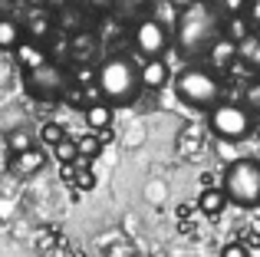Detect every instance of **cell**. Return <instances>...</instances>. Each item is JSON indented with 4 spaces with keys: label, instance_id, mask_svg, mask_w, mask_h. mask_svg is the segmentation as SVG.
Masks as SVG:
<instances>
[{
    "label": "cell",
    "instance_id": "cell-30",
    "mask_svg": "<svg viewBox=\"0 0 260 257\" xmlns=\"http://www.w3.org/2000/svg\"><path fill=\"white\" fill-rule=\"evenodd\" d=\"M168 4H172V7H175V10H178V13H181V10H188V7H191V4H194V0H168Z\"/></svg>",
    "mask_w": 260,
    "mask_h": 257
},
{
    "label": "cell",
    "instance_id": "cell-17",
    "mask_svg": "<svg viewBox=\"0 0 260 257\" xmlns=\"http://www.w3.org/2000/svg\"><path fill=\"white\" fill-rule=\"evenodd\" d=\"M92 185H95V175H92V168H89V162L86 158H76V162H73V188L89 191Z\"/></svg>",
    "mask_w": 260,
    "mask_h": 257
},
{
    "label": "cell",
    "instance_id": "cell-7",
    "mask_svg": "<svg viewBox=\"0 0 260 257\" xmlns=\"http://www.w3.org/2000/svg\"><path fill=\"white\" fill-rule=\"evenodd\" d=\"M132 40H135V50H139L145 59H161V56H165V50H168V43H172V40H168V30L155 17L142 20V23L135 26Z\"/></svg>",
    "mask_w": 260,
    "mask_h": 257
},
{
    "label": "cell",
    "instance_id": "cell-27",
    "mask_svg": "<svg viewBox=\"0 0 260 257\" xmlns=\"http://www.w3.org/2000/svg\"><path fill=\"white\" fill-rule=\"evenodd\" d=\"M241 244L247 247V254H250V251H257V254H260V234H257V231H250V234H247V241H241Z\"/></svg>",
    "mask_w": 260,
    "mask_h": 257
},
{
    "label": "cell",
    "instance_id": "cell-3",
    "mask_svg": "<svg viewBox=\"0 0 260 257\" xmlns=\"http://www.w3.org/2000/svg\"><path fill=\"white\" fill-rule=\"evenodd\" d=\"M228 201L241 208H257L260 205V162L254 158H237L224 168V181H221Z\"/></svg>",
    "mask_w": 260,
    "mask_h": 257
},
{
    "label": "cell",
    "instance_id": "cell-13",
    "mask_svg": "<svg viewBox=\"0 0 260 257\" xmlns=\"http://www.w3.org/2000/svg\"><path fill=\"white\" fill-rule=\"evenodd\" d=\"M43 162H46V155H43V148H26V152H17L10 158V168L17 175H33V172H40L43 168Z\"/></svg>",
    "mask_w": 260,
    "mask_h": 257
},
{
    "label": "cell",
    "instance_id": "cell-29",
    "mask_svg": "<svg viewBox=\"0 0 260 257\" xmlns=\"http://www.w3.org/2000/svg\"><path fill=\"white\" fill-rule=\"evenodd\" d=\"M250 10H247V17H250V23H260V0L257 4H247Z\"/></svg>",
    "mask_w": 260,
    "mask_h": 257
},
{
    "label": "cell",
    "instance_id": "cell-20",
    "mask_svg": "<svg viewBox=\"0 0 260 257\" xmlns=\"http://www.w3.org/2000/svg\"><path fill=\"white\" fill-rule=\"evenodd\" d=\"M214 152H217V158H221L224 165H231V162L244 158L241 148H237V142H231V139H217V142H214Z\"/></svg>",
    "mask_w": 260,
    "mask_h": 257
},
{
    "label": "cell",
    "instance_id": "cell-12",
    "mask_svg": "<svg viewBox=\"0 0 260 257\" xmlns=\"http://www.w3.org/2000/svg\"><path fill=\"white\" fill-rule=\"evenodd\" d=\"M208 59L217 66V70H224V66L237 63V43L231 37H217L214 43L208 46Z\"/></svg>",
    "mask_w": 260,
    "mask_h": 257
},
{
    "label": "cell",
    "instance_id": "cell-11",
    "mask_svg": "<svg viewBox=\"0 0 260 257\" xmlns=\"http://www.w3.org/2000/svg\"><path fill=\"white\" fill-rule=\"evenodd\" d=\"M83 116H86L89 132H99V128L112 125V106H109L106 99H95V103H86L83 106Z\"/></svg>",
    "mask_w": 260,
    "mask_h": 257
},
{
    "label": "cell",
    "instance_id": "cell-22",
    "mask_svg": "<svg viewBox=\"0 0 260 257\" xmlns=\"http://www.w3.org/2000/svg\"><path fill=\"white\" fill-rule=\"evenodd\" d=\"M228 37L234 40V43H241V40H247L250 37V20L244 17H231V23H228Z\"/></svg>",
    "mask_w": 260,
    "mask_h": 257
},
{
    "label": "cell",
    "instance_id": "cell-33",
    "mask_svg": "<svg viewBox=\"0 0 260 257\" xmlns=\"http://www.w3.org/2000/svg\"><path fill=\"white\" fill-rule=\"evenodd\" d=\"M254 132H257V139H260V119H257V125H254Z\"/></svg>",
    "mask_w": 260,
    "mask_h": 257
},
{
    "label": "cell",
    "instance_id": "cell-23",
    "mask_svg": "<svg viewBox=\"0 0 260 257\" xmlns=\"http://www.w3.org/2000/svg\"><path fill=\"white\" fill-rule=\"evenodd\" d=\"M155 20H158V23H161V26H165V30H168V23H172V26L178 23V10H175V7H172V4H168V0H165V4L158 7V17H155Z\"/></svg>",
    "mask_w": 260,
    "mask_h": 257
},
{
    "label": "cell",
    "instance_id": "cell-8",
    "mask_svg": "<svg viewBox=\"0 0 260 257\" xmlns=\"http://www.w3.org/2000/svg\"><path fill=\"white\" fill-rule=\"evenodd\" d=\"M168 79H172V70H168L165 59H145L139 66L142 89H161V86H168Z\"/></svg>",
    "mask_w": 260,
    "mask_h": 257
},
{
    "label": "cell",
    "instance_id": "cell-10",
    "mask_svg": "<svg viewBox=\"0 0 260 257\" xmlns=\"http://www.w3.org/2000/svg\"><path fill=\"white\" fill-rule=\"evenodd\" d=\"M13 53H17V63L23 66V73H30V70H37V66L50 63V59H46V53H43V46H40L37 40H26V37L13 46Z\"/></svg>",
    "mask_w": 260,
    "mask_h": 257
},
{
    "label": "cell",
    "instance_id": "cell-25",
    "mask_svg": "<svg viewBox=\"0 0 260 257\" xmlns=\"http://www.w3.org/2000/svg\"><path fill=\"white\" fill-rule=\"evenodd\" d=\"M26 148H33L30 135H26V132H13V135H10V152L17 155V152H26Z\"/></svg>",
    "mask_w": 260,
    "mask_h": 257
},
{
    "label": "cell",
    "instance_id": "cell-14",
    "mask_svg": "<svg viewBox=\"0 0 260 257\" xmlns=\"http://www.w3.org/2000/svg\"><path fill=\"white\" fill-rule=\"evenodd\" d=\"M224 208H228V195H224V188H201V195H198V211L208 214V218H217Z\"/></svg>",
    "mask_w": 260,
    "mask_h": 257
},
{
    "label": "cell",
    "instance_id": "cell-34",
    "mask_svg": "<svg viewBox=\"0 0 260 257\" xmlns=\"http://www.w3.org/2000/svg\"><path fill=\"white\" fill-rule=\"evenodd\" d=\"M26 4H43V0H26Z\"/></svg>",
    "mask_w": 260,
    "mask_h": 257
},
{
    "label": "cell",
    "instance_id": "cell-24",
    "mask_svg": "<svg viewBox=\"0 0 260 257\" xmlns=\"http://www.w3.org/2000/svg\"><path fill=\"white\" fill-rule=\"evenodd\" d=\"M247 4L250 0H221V10L228 17H241V13H247Z\"/></svg>",
    "mask_w": 260,
    "mask_h": 257
},
{
    "label": "cell",
    "instance_id": "cell-18",
    "mask_svg": "<svg viewBox=\"0 0 260 257\" xmlns=\"http://www.w3.org/2000/svg\"><path fill=\"white\" fill-rule=\"evenodd\" d=\"M53 158H56L59 165H73V162L79 158V152H76V139H70V135H66L63 142H56V145H53Z\"/></svg>",
    "mask_w": 260,
    "mask_h": 257
},
{
    "label": "cell",
    "instance_id": "cell-9",
    "mask_svg": "<svg viewBox=\"0 0 260 257\" xmlns=\"http://www.w3.org/2000/svg\"><path fill=\"white\" fill-rule=\"evenodd\" d=\"M201 148H204V128L198 122H188L178 132V155L181 158H198Z\"/></svg>",
    "mask_w": 260,
    "mask_h": 257
},
{
    "label": "cell",
    "instance_id": "cell-19",
    "mask_svg": "<svg viewBox=\"0 0 260 257\" xmlns=\"http://www.w3.org/2000/svg\"><path fill=\"white\" fill-rule=\"evenodd\" d=\"M76 152H79V158L92 162L95 155L102 152V142L95 139V132H89V135H79V139H76Z\"/></svg>",
    "mask_w": 260,
    "mask_h": 257
},
{
    "label": "cell",
    "instance_id": "cell-5",
    "mask_svg": "<svg viewBox=\"0 0 260 257\" xmlns=\"http://www.w3.org/2000/svg\"><path fill=\"white\" fill-rule=\"evenodd\" d=\"M208 128L214 132V139H247L254 132V119L244 106L237 103H217L214 109H208Z\"/></svg>",
    "mask_w": 260,
    "mask_h": 257
},
{
    "label": "cell",
    "instance_id": "cell-2",
    "mask_svg": "<svg viewBox=\"0 0 260 257\" xmlns=\"http://www.w3.org/2000/svg\"><path fill=\"white\" fill-rule=\"evenodd\" d=\"M175 30H178V46L184 53H208V46L221 37V20L208 4L194 0L188 10L178 13Z\"/></svg>",
    "mask_w": 260,
    "mask_h": 257
},
{
    "label": "cell",
    "instance_id": "cell-6",
    "mask_svg": "<svg viewBox=\"0 0 260 257\" xmlns=\"http://www.w3.org/2000/svg\"><path fill=\"white\" fill-rule=\"evenodd\" d=\"M23 86L33 99H59L70 89V76H66L63 66L43 63V66H37V70L23 73Z\"/></svg>",
    "mask_w": 260,
    "mask_h": 257
},
{
    "label": "cell",
    "instance_id": "cell-16",
    "mask_svg": "<svg viewBox=\"0 0 260 257\" xmlns=\"http://www.w3.org/2000/svg\"><path fill=\"white\" fill-rule=\"evenodd\" d=\"M237 59H241V63H250L254 70H260V40L254 37V33L237 43Z\"/></svg>",
    "mask_w": 260,
    "mask_h": 257
},
{
    "label": "cell",
    "instance_id": "cell-31",
    "mask_svg": "<svg viewBox=\"0 0 260 257\" xmlns=\"http://www.w3.org/2000/svg\"><path fill=\"white\" fill-rule=\"evenodd\" d=\"M89 4H92V7H99V10H109V7H112L115 0H89Z\"/></svg>",
    "mask_w": 260,
    "mask_h": 257
},
{
    "label": "cell",
    "instance_id": "cell-1",
    "mask_svg": "<svg viewBox=\"0 0 260 257\" xmlns=\"http://www.w3.org/2000/svg\"><path fill=\"white\" fill-rule=\"evenodd\" d=\"M95 89L109 106H128L139 99L142 83H139V66L128 56H109L95 70Z\"/></svg>",
    "mask_w": 260,
    "mask_h": 257
},
{
    "label": "cell",
    "instance_id": "cell-15",
    "mask_svg": "<svg viewBox=\"0 0 260 257\" xmlns=\"http://www.w3.org/2000/svg\"><path fill=\"white\" fill-rule=\"evenodd\" d=\"M20 40H23V26L4 13V17H0V50H13Z\"/></svg>",
    "mask_w": 260,
    "mask_h": 257
},
{
    "label": "cell",
    "instance_id": "cell-21",
    "mask_svg": "<svg viewBox=\"0 0 260 257\" xmlns=\"http://www.w3.org/2000/svg\"><path fill=\"white\" fill-rule=\"evenodd\" d=\"M66 139V128L59 125V122H43L40 125V142H43V145H56V142H63Z\"/></svg>",
    "mask_w": 260,
    "mask_h": 257
},
{
    "label": "cell",
    "instance_id": "cell-32",
    "mask_svg": "<svg viewBox=\"0 0 260 257\" xmlns=\"http://www.w3.org/2000/svg\"><path fill=\"white\" fill-rule=\"evenodd\" d=\"M4 13H7V0H0V17H4Z\"/></svg>",
    "mask_w": 260,
    "mask_h": 257
},
{
    "label": "cell",
    "instance_id": "cell-4",
    "mask_svg": "<svg viewBox=\"0 0 260 257\" xmlns=\"http://www.w3.org/2000/svg\"><path fill=\"white\" fill-rule=\"evenodd\" d=\"M175 92L191 109H214L217 99H221V83H217V76L211 70L191 66V70H184L175 79Z\"/></svg>",
    "mask_w": 260,
    "mask_h": 257
},
{
    "label": "cell",
    "instance_id": "cell-28",
    "mask_svg": "<svg viewBox=\"0 0 260 257\" xmlns=\"http://www.w3.org/2000/svg\"><path fill=\"white\" fill-rule=\"evenodd\" d=\"M37 247L40 251H50L53 247V234H37Z\"/></svg>",
    "mask_w": 260,
    "mask_h": 257
},
{
    "label": "cell",
    "instance_id": "cell-26",
    "mask_svg": "<svg viewBox=\"0 0 260 257\" xmlns=\"http://www.w3.org/2000/svg\"><path fill=\"white\" fill-rule=\"evenodd\" d=\"M217 257H250V254H247V247H244L241 241H228V244L221 247V254H217Z\"/></svg>",
    "mask_w": 260,
    "mask_h": 257
}]
</instances>
